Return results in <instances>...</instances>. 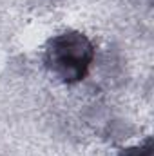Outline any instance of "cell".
Returning <instances> with one entry per match:
<instances>
[{"label": "cell", "mask_w": 154, "mask_h": 156, "mask_svg": "<svg viewBox=\"0 0 154 156\" xmlns=\"http://www.w3.org/2000/svg\"><path fill=\"white\" fill-rule=\"evenodd\" d=\"M94 60V45L80 31H65L49 40L45 64L64 83L73 85L87 76Z\"/></svg>", "instance_id": "cell-1"}, {"label": "cell", "mask_w": 154, "mask_h": 156, "mask_svg": "<svg viewBox=\"0 0 154 156\" xmlns=\"http://www.w3.org/2000/svg\"><path fill=\"white\" fill-rule=\"evenodd\" d=\"M118 156H152V138H147L140 145H132L120 151Z\"/></svg>", "instance_id": "cell-2"}]
</instances>
